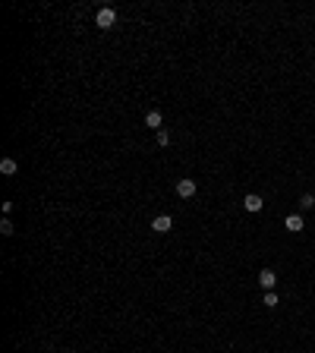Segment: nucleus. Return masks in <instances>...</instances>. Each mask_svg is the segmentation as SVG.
I'll return each instance as SVG.
<instances>
[{
  "mask_svg": "<svg viewBox=\"0 0 315 353\" xmlns=\"http://www.w3.org/2000/svg\"><path fill=\"white\" fill-rule=\"evenodd\" d=\"M114 22H117V13L110 10V6H104V10L95 13V25H98V29H114Z\"/></svg>",
  "mask_w": 315,
  "mask_h": 353,
  "instance_id": "obj_1",
  "label": "nucleus"
},
{
  "mask_svg": "<svg viewBox=\"0 0 315 353\" xmlns=\"http://www.w3.org/2000/svg\"><path fill=\"white\" fill-rule=\"evenodd\" d=\"M243 208L249 211V214H255V211H262V208H265V199H262L259 193H246V199H243Z\"/></svg>",
  "mask_w": 315,
  "mask_h": 353,
  "instance_id": "obj_2",
  "label": "nucleus"
},
{
  "mask_svg": "<svg viewBox=\"0 0 315 353\" xmlns=\"http://www.w3.org/2000/svg\"><path fill=\"white\" fill-rule=\"evenodd\" d=\"M177 196H180V199H192V196H195V180L183 177L180 183H177Z\"/></svg>",
  "mask_w": 315,
  "mask_h": 353,
  "instance_id": "obj_3",
  "label": "nucleus"
},
{
  "mask_svg": "<svg viewBox=\"0 0 315 353\" xmlns=\"http://www.w3.org/2000/svg\"><path fill=\"white\" fill-rule=\"evenodd\" d=\"M274 284H277V274L271 271V268H262L259 271V287L262 290H274Z\"/></svg>",
  "mask_w": 315,
  "mask_h": 353,
  "instance_id": "obj_4",
  "label": "nucleus"
},
{
  "mask_svg": "<svg viewBox=\"0 0 315 353\" xmlns=\"http://www.w3.org/2000/svg\"><path fill=\"white\" fill-rule=\"evenodd\" d=\"M170 227H174L170 214H158V218L151 221V230H155V234H170Z\"/></svg>",
  "mask_w": 315,
  "mask_h": 353,
  "instance_id": "obj_5",
  "label": "nucleus"
},
{
  "mask_svg": "<svg viewBox=\"0 0 315 353\" xmlns=\"http://www.w3.org/2000/svg\"><path fill=\"white\" fill-rule=\"evenodd\" d=\"M284 227L290 230V234H300V230L306 227V221H303V214H287V221H284Z\"/></svg>",
  "mask_w": 315,
  "mask_h": 353,
  "instance_id": "obj_6",
  "label": "nucleus"
},
{
  "mask_svg": "<svg viewBox=\"0 0 315 353\" xmlns=\"http://www.w3.org/2000/svg\"><path fill=\"white\" fill-rule=\"evenodd\" d=\"M161 123H164L161 110H148V114H145V126H148V130H161Z\"/></svg>",
  "mask_w": 315,
  "mask_h": 353,
  "instance_id": "obj_7",
  "label": "nucleus"
},
{
  "mask_svg": "<svg viewBox=\"0 0 315 353\" xmlns=\"http://www.w3.org/2000/svg\"><path fill=\"white\" fill-rule=\"evenodd\" d=\"M16 170H19V164H16V161H13V158H3V161H0V174H6V177H13V174H16Z\"/></svg>",
  "mask_w": 315,
  "mask_h": 353,
  "instance_id": "obj_8",
  "label": "nucleus"
},
{
  "mask_svg": "<svg viewBox=\"0 0 315 353\" xmlns=\"http://www.w3.org/2000/svg\"><path fill=\"white\" fill-rule=\"evenodd\" d=\"M300 208H303V211L315 208V196H312V193H303V196H300Z\"/></svg>",
  "mask_w": 315,
  "mask_h": 353,
  "instance_id": "obj_9",
  "label": "nucleus"
},
{
  "mask_svg": "<svg viewBox=\"0 0 315 353\" xmlns=\"http://www.w3.org/2000/svg\"><path fill=\"white\" fill-rule=\"evenodd\" d=\"M262 303H265L268 309H274V306L280 303V300H277V294H274V290H265V297H262Z\"/></svg>",
  "mask_w": 315,
  "mask_h": 353,
  "instance_id": "obj_10",
  "label": "nucleus"
},
{
  "mask_svg": "<svg viewBox=\"0 0 315 353\" xmlns=\"http://www.w3.org/2000/svg\"><path fill=\"white\" fill-rule=\"evenodd\" d=\"M13 230H16V227H13V221H10V218H3V221H0V234L13 237Z\"/></svg>",
  "mask_w": 315,
  "mask_h": 353,
  "instance_id": "obj_11",
  "label": "nucleus"
},
{
  "mask_svg": "<svg viewBox=\"0 0 315 353\" xmlns=\"http://www.w3.org/2000/svg\"><path fill=\"white\" fill-rule=\"evenodd\" d=\"M158 145H170V133L167 130H158Z\"/></svg>",
  "mask_w": 315,
  "mask_h": 353,
  "instance_id": "obj_12",
  "label": "nucleus"
}]
</instances>
